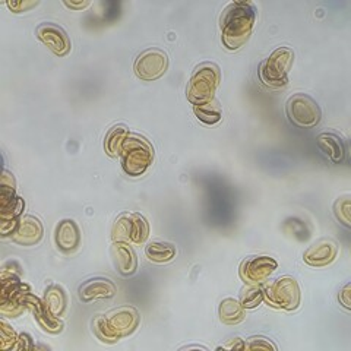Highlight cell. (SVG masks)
Segmentation results:
<instances>
[{"instance_id":"obj_18","label":"cell","mask_w":351,"mask_h":351,"mask_svg":"<svg viewBox=\"0 0 351 351\" xmlns=\"http://www.w3.org/2000/svg\"><path fill=\"white\" fill-rule=\"evenodd\" d=\"M43 302L50 311V313L58 317L62 316L66 312V307H68V298H66V293L60 285H56V284L49 285L46 293H44Z\"/></svg>"},{"instance_id":"obj_32","label":"cell","mask_w":351,"mask_h":351,"mask_svg":"<svg viewBox=\"0 0 351 351\" xmlns=\"http://www.w3.org/2000/svg\"><path fill=\"white\" fill-rule=\"evenodd\" d=\"M350 290H351V285L350 284H346L343 290L339 291V295H338V300L339 303H341L346 309H351V300H350Z\"/></svg>"},{"instance_id":"obj_4","label":"cell","mask_w":351,"mask_h":351,"mask_svg":"<svg viewBox=\"0 0 351 351\" xmlns=\"http://www.w3.org/2000/svg\"><path fill=\"white\" fill-rule=\"evenodd\" d=\"M219 84V68L214 63H202L195 69L189 86L188 100L193 106L206 104L214 100Z\"/></svg>"},{"instance_id":"obj_10","label":"cell","mask_w":351,"mask_h":351,"mask_svg":"<svg viewBox=\"0 0 351 351\" xmlns=\"http://www.w3.org/2000/svg\"><path fill=\"white\" fill-rule=\"evenodd\" d=\"M19 299L27 307H29L32 312H34L36 319L44 331H47L50 334L62 332L63 322L59 319L58 316L50 313V311L47 309L46 304H44V302H41L38 298H36L34 294H31V291L22 293Z\"/></svg>"},{"instance_id":"obj_16","label":"cell","mask_w":351,"mask_h":351,"mask_svg":"<svg viewBox=\"0 0 351 351\" xmlns=\"http://www.w3.org/2000/svg\"><path fill=\"white\" fill-rule=\"evenodd\" d=\"M112 255L114 258V263L117 271L122 274L123 277L134 276L138 268V261L134 249L123 241H114L112 247Z\"/></svg>"},{"instance_id":"obj_20","label":"cell","mask_w":351,"mask_h":351,"mask_svg":"<svg viewBox=\"0 0 351 351\" xmlns=\"http://www.w3.org/2000/svg\"><path fill=\"white\" fill-rule=\"evenodd\" d=\"M219 319L227 325H236L245 319V307L236 299H226L219 304Z\"/></svg>"},{"instance_id":"obj_23","label":"cell","mask_w":351,"mask_h":351,"mask_svg":"<svg viewBox=\"0 0 351 351\" xmlns=\"http://www.w3.org/2000/svg\"><path fill=\"white\" fill-rule=\"evenodd\" d=\"M112 239L113 241H123V243L132 241V214H122L116 219Z\"/></svg>"},{"instance_id":"obj_13","label":"cell","mask_w":351,"mask_h":351,"mask_svg":"<svg viewBox=\"0 0 351 351\" xmlns=\"http://www.w3.org/2000/svg\"><path fill=\"white\" fill-rule=\"evenodd\" d=\"M337 243L329 239H322L316 241L304 252V262L311 267H325L331 263L337 256Z\"/></svg>"},{"instance_id":"obj_3","label":"cell","mask_w":351,"mask_h":351,"mask_svg":"<svg viewBox=\"0 0 351 351\" xmlns=\"http://www.w3.org/2000/svg\"><path fill=\"white\" fill-rule=\"evenodd\" d=\"M122 169L132 178L144 174L154 161V149L149 142L139 135H129L122 147Z\"/></svg>"},{"instance_id":"obj_9","label":"cell","mask_w":351,"mask_h":351,"mask_svg":"<svg viewBox=\"0 0 351 351\" xmlns=\"http://www.w3.org/2000/svg\"><path fill=\"white\" fill-rule=\"evenodd\" d=\"M277 261L269 256H250L240 265V277L249 285H258L277 269Z\"/></svg>"},{"instance_id":"obj_8","label":"cell","mask_w":351,"mask_h":351,"mask_svg":"<svg viewBox=\"0 0 351 351\" xmlns=\"http://www.w3.org/2000/svg\"><path fill=\"white\" fill-rule=\"evenodd\" d=\"M169 66L167 54L158 49H149L141 53L135 62V73L142 81H156L166 73Z\"/></svg>"},{"instance_id":"obj_14","label":"cell","mask_w":351,"mask_h":351,"mask_svg":"<svg viewBox=\"0 0 351 351\" xmlns=\"http://www.w3.org/2000/svg\"><path fill=\"white\" fill-rule=\"evenodd\" d=\"M116 294V285L108 278H91L80 287V299L84 303L95 299H112Z\"/></svg>"},{"instance_id":"obj_33","label":"cell","mask_w":351,"mask_h":351,"mask_svg":"<svg viewBox=\"0 0 351 351\" xmlns=\"http://www.w3.org/2000/svg\"><path fill=\"white\" fill-rule=\"evenodd\" d=\"M245 347H246V344H245L243 341H241V338H234L232 343L224 346L223 348H228V350H245Z\"/></svg>"},{"instance_id":"obj_22","label":"cell","mask_w":351,"mask_h":351,"mask_svg":"<svg viewBox=\"0 0 351 351\" xmlns=\"http://www.w3.org/2000/svg\"><path fill=\"white\" fill-rule=\"evenodd\" d=\"M193 112H195L196 117L199 119L201 122L205 123V125H215L223 117L221 107H219L218 101H215V100L206 103V104L195 106Z\"/></svg>"},{"instance_id":"obj_31","label":"cell","mask_w":351,"mask_h":351,"mask_svg":"<svg viewBox=\"0 0 351 351\" xmlns=\"http://www.w3.org/2000/svg\"><path fill=\"white\" fill-rule=\"evenodd\" d=\"M37 2H8V6L14 10V12H25V10L37 6Z\"/></svg>"},{"instance_id":"obj_19","label":"cell","mask_w":351,"mask_h":351,"mask_svg":"<svg viewBox=\"0 0 351 351\" xmlns=\"http://www.w3.org/2000/svg\"><path fill=\"white\" fill-rule=\"evenodd\" d=\"M128 136H129V129L125 125H117L108 130V134L104 139V149L110 157H120V154H122V147Z\"/></svg>"},{"instance_id":"obj_28","label":"cell","mask_w":351,"mask_h":351,"mask_svg":"<svg viewBox=\"0 0 351 351\" xmlns=\"http://www.w3.org/2000/svg\"><path fill=\"white\" fill-rule=\"evenodd\" d=\"M334 214L339 223H343L346 227H350V197H341L334 205Z\"/></svg>"},{"instance_id":"obj_30","label":"cell","mask_w":351,"mask_h":351,"mask_svg":"<svg viewBox=\"0 0 351 351\" xmlns=\"http://www.w3.org/2000/svg\"><path fill=\"white\" fill-rule=\"evenodd\" d=\"M32 348H36L34 343H32V338L24 332L19 334L15 350H32Z\"/></svg>"},{"instance_id":"obj_15","label":"cell","mask_w":351,"mask_h":351,"mask_svg":"<svg viewBox=\"0 0 351 351\" xmlns=\"http://www.w3.org/2000/svg\"><path fill=\"white\" fill-rule=\"evenodd\" d=\"M54 240H56V245L62 252H64V254H72V252L78 249L81 243L80 227L76 226L73 219H63L56 227Z\"/></svg>"},{"instance_id":"obj_34","label":"cell","mask_w":351,"mask_h":351,"mask_svg":"<svg viewBox=\"0 0 351 351\" xmlns=\"http://www.w3.org/2000/svg\"><path fill=\"white\" fill-rule=\"evenodd\" d=\"M90 5V2H81V3H73V2H64V6H68L71 9H84Z\"/></svg>"},{"instance_id":"obj_25","label":"cell","mask_w":351,"mask_h":351,"mask_svg":"<svg viewBox=\"0 0 351 351\" xmlns=\"http://www.w3.org/2000/svg\"><path fill=\"white\" fill-rule=\"evenodd\" d=\"M263 302V289L259 285H250V287L241 291L240 303L245 309H255Z\"/></svg>"},{"instance_id":"obj_29","label":"cell","mask_w":351,"mask_h":351,"mask_svg":"<svg viewBox=\"0 0 351 351\" xmlns=\"http://www.w3.org/2000/svg\"><path fill=\"white\" fill-rule=\"evenodd\" d=\"M246 350H256V348H262V350H277V346L272 344L268 338L265 337H252L249 338V341L245 347Z\"/></svg>"},{"instance_id":"obj_26","label":"cell","mask_w":351,"mask_h":351,"mask_svg":"<svg viewBox=\"0 0 351 351\" xmlns=\"http://www.w3.org/2000/svg\"><path fill=\"white\" fill-rule=\"evenodd\" d=\"M21 294L14 295V298H9V299H2V306H0V311H2V313L5 316L16 317L27 309V306L22 303L21 299H19Z\"/></svg>"},{"instance_id":"obj_17","label":"cell","mask_w":351,"mask_h":351,"mask_svg":"<svg viewBox=\"0 0 351 351\" xmlns=\"http://www.w3.org/2000/svg\"><path fill=\"white\" fill-rule=\"evenodd\" d=\"M317 147H319L332 162L339 164L346 158V145L343 139L334 134H321L316 138Z\"/></svg>"},{"instance_id":"obj_21","label":"cell","mask_w":351,"mask_h":351,"mask_svg":"<svg viewBox=\"0 0 351 351\" xmlns=\"http://www.w3.org/2000/svg\"><path fill=\"white\" fill-rule=\"evenodd\" d=\"M145 255L149 261L157 263L170 262L176 256V247L166 241H152L145 247Z\"/></svg>"},{"instance_id":"obj_11","label":"cell","mask_w":351,"mask_h":351,"mask_svg":"<svg viewBox=\"0 0 351 351\" xmlns=\"http://www.w3.org/2000/svg\"><path fill=\"white\" fill-rule=\"evenodd\" d=\"M37 37L58 56H66L72 49L66 31L51 22H44L37 28Z\"/></svg>"},{"instance_id":"obj_27","label":"cell","mask_w":351,"mask_h":351,"mask_svg":"<svg viewBox=\"0 0 351 351\" xmlns=\"http://www.w3.org/2000/svg\"><path fill=\"white\" fill-rule=\"evenodd\" d=\"M18 343L16 332L5 321L0 322V348L2 350H15Z\"/></svg>"},{"instance_id":"obj_12","label":"cell","mask_w":351,"mask_h":351,"mask_svg":"<svg viewBox=\"0 0 351 351\" xmlns=\"http://www.w3.org/2000/svg\"><path fill=\"white\" fill-rule=\"evenodd\" d=\"M43 237V224L38 218L27 215L19 219V223L12 234L15 243L22 246L37 245Z\"/></svg>"},{"instance_id":"obj_6","label":"cell","mask_w":351,"mask_h":351,"mask_svg":"<svg viewBox=\"0 0 351 351\" xmlns=\"http://www.w3.org/2000/svg\"><path fill=\"white\" fill-rule=\"evenodd\" d=\"M263 299L284 311H295L300 304L299 284L291 277H281L263 289Z\"/></svg>"},{"instance_id":"obj_5","label":"cell","mask_w":351,"mask_h":351,"mask_svg":"<svg viewBox=\"0 0 351 351\" xmlns=\"http://www.w3.org/2000/svg\"><path fill=\"white\" fill-rule=\"evenodd\" d=\"M293 59L294 54L290 49L280 47L268 59L263 60L259 66V78L263 85L274 88V90L287 85Z\"/></svg>"},{"instance_id":"obj_24","label":"cell","mask_w":351,"mask_h":351,"mask_svg":"<svg viewBox=\"0 0 351 351\" xmlns=\"http://www.w3.org/2000/svg\"><path fill=\"white\" fill-rule=\"evenodd\" d=\"M149 236V226L141 214H132V243H145Z\"/></svg>"},{"instance_id":"obj_1","label":"cell","mask_w":351,"mask_h":351,"mask_svg":"<svg viewBox=\"0 0 351 351\" xmlns=\"http://www.w3.org/2000/svg\"><path fill=\"white\" fill-rule=\"evenodd\" d=\"M256 21V9L250 2L230 3L219 19L221 38L227 50H239L249 40Z\"/></svg>"},{"instance_id":"obj_2","label":"cell","mask_w":351,"mask_h":351,"mask_svg":"<svg viewBox=\"0 0 351 351\" xmlns=\"http://www.w3.org/2000/svg\"><path fill=\"white\" fill-rule=\"evenodd\" d=\"M139 324V313L132 306H122L94 321L95 335L106 343H116L135 331Z\"/></svg>"},{"instance_id":"obj_7","label":"cell","mask_w":351,"mask_h":351,"mask_svg":"<svg viewBox=\"0 0 351 351\" xmlns=\"http://www.w3.org/2000/svg\"><path fill=\"white\" fill-rule=\"evenodd\" d=\"M287 116L289 120L302 129L315 128L321 122L322 112L321 107L312 97L306 94H295L287 101Z\"/></svg>"}]
</instances>
